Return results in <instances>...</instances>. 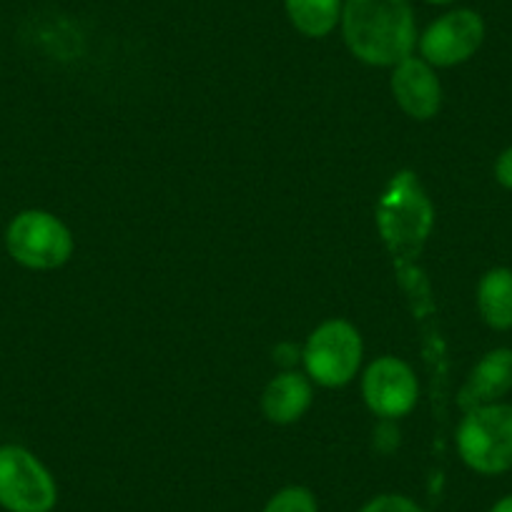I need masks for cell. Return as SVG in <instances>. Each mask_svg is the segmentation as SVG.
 <instances>
[{
  "label": "cell",
  "mask_w": 512,
  "mask_h": 512,
  "mask_svg": "<svg viewBox=\"0 0 512 512\" xmlns=\"http://www.w3.org/2000/svg\"><path fill=\"white\" fill-rule=\"evenodd\" d=\"M490 512H512V495L500 497V500H497L495 505H492Z\"/></svg>",
  "instance_id": "e0dca14e"
},
{
  "label": "cell",
  "mask_w": 512,
  "mask_h": 512,
  "mask_svg": "<svg viewBox=\"0 0 512 512\" xmlns=\"http://www.w3.org/2000/svg\"><path fill=\"white\" fill-rule=\"evenodd\" d=\"M374 214L379 236L395 256L397 269L415 267V259L422 254L435 226V209L420 179L412 171L392 176L379 196Z\"/></svg>",
  "instance_id": "7a4b0ae2"
},
{
  "label": "cell",
  "mask_w": 512,
  "mask_h": 512,
  "mask_svg": "<svg viewBox=\"0 0 512 512\" xmlns=\"http://www.w3.org/2000/svg\"><path fill=\"white\" fill-rule=\"evenodd\" d=\"M58 490L36 455L18 445L0 447V505L8 512H51Z\"/></svg>",
  "instance_id": "8992f818"
},
{
  "label": "cell",
  "mask_w": 512,
  "mask_h": 512,
  "mask_svg": "<svg viewBox=\"0 0 512 512\" xmlns=\"http://www.w3.org/2000/svg\"><path fill=\"white\" fill-rule=\"evenodd\" d=\"M6 244L18 264L41 272L63 267L73 254L71 231L48 211L18 214L8 226Z\"/></svg>",
  "instance_id": "5b68a950"
},
{
  "label": "cell",
  "mask_w": 512,
  "mask_h": 512,
  "mask_svg": "<svg viewBox=\"0 0 512 512\" xmlns=\"http://www.w3.org/2000/svg\"><path fill=\"white\" fill-rule=\"evenodd\" d=\"M485 41V21L477 11L455 8L432 21L420 36L422 61L432 68H452L470 61Z\"/></svg>",
  "instance_id": "52a82bcc"
},
{
  "label": "cell",
  "mask_w": 512,
  "mask_h": 512,
  "mask_svg": "<svg viewBox=\"0 0 512 512\" xmlns=\"http://www.w3.org/2000/svg\"><path fill=\"white\" fill-rule=\"evenodd\" d=\"M362 337L344 319H327L309 334L304 344V367L322 387H344L362 367Z\"/></svg>",
  "instance_id": "277c9868"
},
{
  "label": "cell",
  "mask_w": 512,
  "mask_h": 512,
  "mask_svg": "<svg viewBox=\"0 0 512 512\" xmlns=\"http://www.w3.org/2000/svg\"><path fill=\"white\" fill-rule=\"evenodd\" d=\"M512 390V349L497 347L487 352L480 362L472 367L470 377L457 392V405L462 412L475 407L495 405Z\"/></svg>",
  "instance_id": "30bf717a"
},
{
  "label": "cell",
  "mask_w": 512,
  "mask_h": 512,
  "mask_svg": "<svg viewBox=\"0 0 512 512\" xmlns=\"http://www.w3.org/2000/svg\"><path fill=\"white\" fill-rule=\"evenodd\" d=\"M339 26L349 53L367 66L395 68L417 46L410 0H344Z\"/></svg>",
  "instance_id": "6da1fadb"
},
{
  "label": "cell",
  "mask_w": 512,
  "mask_h": 512,
  "mask_svg": "<svg viewBox=\"0 0 512 512\" xmlns=\"http://www.w3.org/2000/svg\"><path fill=\"white\" fill-rule=\"evenodd\" d=\"M312 405V384L299 372H282L264 387L262 412L274 425H292L302 420Z\"/></svg>",
  "instance_id": "8fae6325"
},
{
  "label": "cell",
  "mask_w": 512,
  "mask_h": 512,
  "mask_svg": "<svg viewBox=\"0 0 512 512\" xmlns=\"http://www.w3.org/2000/svg\"><path fill=\"white\" fill-rule=\"evenodd\" d=\"M392 96L397 106L415 121H430L442 108V83L435 68L422 58H405L392 68Z\"/></svg>",
  "instance_id": "9c48e42d"
},
{
  "label": "cell",
  "mask_w": 512,
  "mask_h": 512,
  "mask_svg": "<svg viewBox=\"0 0 512 512\" xmlns=\"http://www.w3.org/2000/svg\"><path fill=\"white\" fill-rule=\"evenodd\" d=\"M362 395L369 410L382 420L410 415L420 397V382L407 362L397 357H377L362 377Z\"/></svg>",
  "instance_id": "ba28073f"
},
{
  "label": "cell",
  "mask_w": 512,
  "mask_h": 512,
  "mask_svg": "<svg viewBox=\"0 0 512 512\" xmlns=\"http://www.w3.org/2000/svg\"><path fill=\"white\" fill-rule=\"evenodd\" d=\"M262 512H319L317 497L307 487L289 485L267 502Z\"/></svg>",
  "instance_id": "5bb4252c"
},
{
  "label": "cell",
  "mask_w": 512,
  "mask_h": 512,
  "mask_svg": "<svg viewBox=\"0 0 512 512\" xmlns=\"http://www.w3.org/2000/svg\"><path fill=\"white\" fill-rule=\"evenodd\" d=\"M425 3H430V6H450L455 0H425Z\"/></svg>",
  "instance_id": "ac0fdd59"
},
{
  "label": "cell",
  "mask_w": 512,
  "mask_h": 512,
  "mask_svg": "<svg viewBox=\"0 0 512 512\" xmlns=\"http://www.w3.org/2000/svg\"><path fill=\"white\" fill-rule=\"evenodd\" d=\"M477 312L497 332L512 329V269L495 267L477 284Z\"/></svg>",
  "instance_id": "7c38bea8"
},
{
  "label": "cell",
  "mask_w": 512,
  "mask_h": 512,
  "mask_svg": "<svg viewBox=\"0 0 512 512\" xmlns=\"http://www.w3.org/2000/svg\"><path fill=\"white\" fill-rule=\"evenodd\" d=\"M457 452L470 470L480 475H502L512 470V405L467 410L457 427Z\"/></svg>",
  "instance_id": "3957f363"
},
{
  "label": "cell",
  "mask_w": 512,
  "mask_h": 512,
  "mask_svg": "<svg viewBox=\"0 0 512 512\" xmlns=\"http://www.w3.org/2000/svg\"><path fill=\"white\" fill-rule=\"evenodd\" d=\"M344 0H284L289 23L307 38H324L342 21Z\"/></svg>",
  "instance_id": "4fadbf2b"
},
{
  "label": "cell",
  "mask_w": 512,
  "mask_h": 512,
  "mask_svg": "<svg viewBox=\"0 0 512 512\" xmlns=\"http://www.w3.org/2000/svg\"><path fill=\"white\" fill-rule=\"evenodd\" d=\"M359 512H425L415 500L405 495H379L369 500Z\"/></svg>",
  "instance_id": "9a60e30c"
},
{
  "label": "cell",
  "mask_w": 512,
  "mask_h": 512,
  "mask_svg": "<svg viewBox=\"0 0 512 512\" xmlns=\"http://www.w3.org/2000/svg\"><path fill=\"white\" fill-rule=\"evenodd\" d=\"M495 179L497 184L512 191V146L502 151L495 161Z\"/></svg>",
  "instance_id": "2e32d148"
}]
</instances>
